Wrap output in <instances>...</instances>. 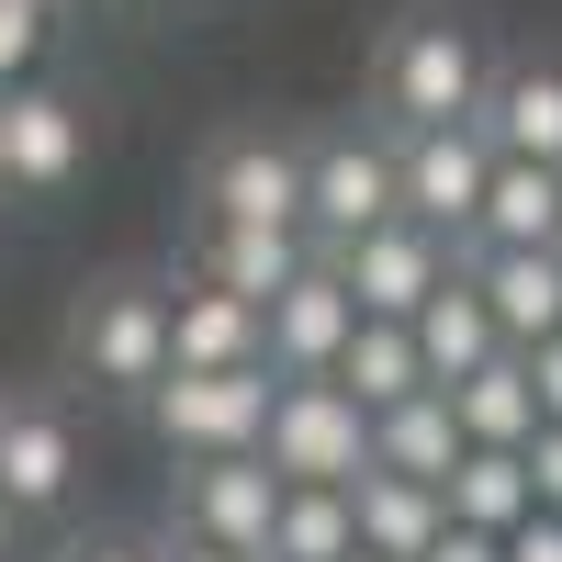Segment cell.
Listing matches in <instances>:
<instances>
[{
    "label": "cell",
    "instance_id": "obj_14",
    "mask_svg": "<svg viewBox=\"0 0 562 562\" xmlns=\"http://www.w3.org/2000/svg\"><path fill=\"white\" fill-rule=\"evenodd\" d=\"M461 270H473V293H484V315H495L506 349L562 338V248H484V259H461Z\"/></svg>",
    "mask_w": 562,
    "mask_h": 562
},
{
    "label": "cell",
    "instance_id": "obj_1",
    "mask_svg": "<svg viewBox=\"0 0 562 562\" xmlns=\"http://www.w3.org/2000/svg\"><path fill=\"white\" fill-rule=\"evenodd\" d=\"M259 461L281 484H360L371 473V405L338 383V371H281Z\"/></svg>",
    "mask_w": 562,
    "mask_h": 562
},
{
    "label": "cell",
    "instance_id": "obj_25",
    "mask_svg": "<svg viewBox=\"0 0 562 562\" xmlns=\"http://www.w3.org/2000/svg\"><path fill=\"white\" fill-rule=\"evenodd\" d=\"M34 57H45V12L34 0H0V90H23Z\"/></svg>",
    "mask_w": 562,
    "mask_h": 562
},
{
    "label": "cell",
    "instance_id": "obj_7",
    "mask_svg": "<svg viewBox=\"0 0 562 562\" xmlns=\"http://www.w3.org/2000/svg\"><path fill=\"white\" fill-rule=\"evenodd\" d=\"M394 180H405V214L439 225V237L461 248L484 214V180H495V147L484 124H428V135H394Z\"/></svg>",
    "mask_w": 562,
    "mask_h": 562
},
{
    "label": "cell",
    "instance_id": "obj_2",
    "mask_svg": "<svg viewBox=\"0 0 562 562\" xmlns=\"http://www.w3.org/2000/svg\"><path fill=\"white\" fill-rule=\"evenodd\" d=\"M270 394H281L270 360H248V371H169V383L147 394V416H158V439L180 461H225V450L270 439Z\"/></svg>",
    "mask_w": 562,
    "mask_h": 562
},
{
    "label": "cell",
    "instance_id": "obj_21",
    "mask_svg": "<svg viewBox=\"0 0 562 562\" xmlns=\"http://www.w3.org/2000/svg\"><path fill=\"white\" fill-rule=\"evenodd\" d=\"M439 495H450V529H495V540L540 518V484H529V450H461Z\"/></svg>",
    "mask_w": 562,
    "mask_h": 562
},
{
    "label": "cell",
    "instance_id": "obj_6",
    "mask_svg": "<svg viewBox=\"0 0 562 562\" xmlns=\"http://www.w3.org/2000/svg\"><path fill=\"white\" fill-rule=\"evenodd\" d=\"M315 259L360 293V315H416V304H428L439 281L461 270V248L439 237V225H416V214L371 225V237H349V248H315Z\"/></svg>",
    "mask_w": 562,
    "mask_h": 562
},
{
    "label": "cell",
    "instance_id": "obj_19",
    "mask_svg": "<svg viewBox=\"0 0 562 562\" xmlns=\"http://www.w3.org/2000/svg\"><path fill=\"white\" fill-rule=\"evenodd\" d=\"M349 506H360V551H383V562H416V551L450 529V495L416 484V473H383V461L349 484Z\"/></svg>",
    "mask_w": 562,
    "mask_h": 562
},
{
    "label": "cell",
    "instance_id": "obj_28",
    "mask_svg": "<svg viewBox=\"0 0 562 562\" xmlns=\"http://www.w3.org/2000/svg\"><path fill=\"white\" fill-rule=\"evenodd\" d=\"M416 562H506V540H495V529H439Z\"/></svg>",
    "mask_w": 562,
    "mask_h": 562
},
{
    "label": "cell",
    "instance_id": "obj_34",
    "mask_svg": "<svg viewBox=\"0 0 562 562\" xmlns=\"http://www.w3.org/2000/svg\"><path fill=\"white\" fill-rule=\"evenodd\" d=\"M0 192H12V158H0Z\"/></svg>",
    "mask_w": 562,
    "mask_h": 562
},
{
    "label": "cell",
    "instance_id": "obj_33",
    "mask_svg": "<svg viewBox=\"0 0 562 562\" xmlns=\"http://www.w3.org/2000/svg\"><path fill=\"white\" fill-rule=\"evenodd\" d=\"M34 12H45V23H68V12H79V0H34Z\"/></svg>",
    "mask_w": 562,
    "mask_h": 562
},
{
    "label": "cell",
    "instance_id": "obj_31",
    "mask_svg": "<svg viewBox=\"0 0 562 562\" xmlns=\"http://www.w3.org/2000/svg\"><path fill=\"white\" fill-rule=\"evenodd\" d=\"M158 562H248V551H214V540H192V529H180V540H169Z\"/></svg>",
    "mask_w": 562,
    "mask_h": 562
},
{
    "label": "cell",
    "instance_id": "obj_12",
    "mask_svg": "<svg viewBox=\"0 0 562 562\" xmlns=\"http://www.w3.org/2000/svg\"><path fill=\"white\" fill-rule=\"evenodd\" d=\"M0 158H12V192H68L90 158V124L68 90H0Z\"/></svg>",
    "mask_w": 562,
    "mask_h": 562
},
{
    "label": "cell",
    "instance_id": "obj_11",
    "mask_svg": "<svg viewBox=\"0 0 562 562\" xmlns=\"http://www.w3.org/2000/svg\"><path fill=\"white\" fill-rule=\"evenodd\" d=\"M360 338V293L326 259H304L270 293V371H338V349Z\"/></svg>",
    "mask_w": 562,
    "mask_h": 562
},
{
    "label": "cell",
    "instance_id": "obj_5",
    "mask_svg": "<svg viewBox=\"0 0 562 562\" xmlns=\"http://www.w3.org/2000/svg\"><path fill=\"white\" fill-rule=\"evenodd\" d=\"M383 113L394 135H428V124H473L484 113V57L461 23H405L394 57H383Z\"/></svg>",
    "mask_w": 562,
    "mask_h": 562
},
{
    "label": "cell",
    "instance_id": "obj_27",
    "mask_svg": "<svg viewBox=\"0 0 562 562\" xmlns=\"http://www.w3.org/2000/svg\"><path fill=\"white\" fill-rule=\"evenodd\" d=\"M518 360H529V383H540V428H562V338H540Z\"/></svg>",
    "mask_w": 562,
    "mask_h": 562
},
{
    "label": "cell",
    "instance_id": "obj_13",
    "mask_svg": "<svg viewBox=\"0 0 562 562\" xmlns=\"http://www.w3.org/2000/svg\"><path fill=\"white\" fill-rule=\"evenodd\" d=\"M248 360H270V315L248 293L180 281L169 293V371H248Z\"/></svg>",
    "mask_w": 562,
    "mask_h": 562
},
{
    "label": "cell",
    "instance_id": "obj_15",
    "mask_svg": "<svg viewBox=\"0 0 562 562\" xmlns=\"http://www.w3.org/2000/svg\"><path fill=\"white\" fill-rule=\"evenodd\" d=\"M484 248H562V169L495 158L484 214H473V237H461V259H484Z\"/></svg>",
    "mask_w": 562,
    "mask_h": 562
},
{
    "label": "cell",
    "instance_id": "obj_3",
    "mask_svg": "<svg viewBox=\"0 0 562 562\" xmlns=\"http://www.w3.org/2000/svg\"><path fill=\"white\" fill-rule=\"evenodd\" d=\"M394 214H405L394 135H326V147H304V248H349Z\"/></svg>",
    "mask_w": 562,
    "mask_h": 562
},
{
    "label": "cell",
    "instance_id": "obj_32",
    "mask_svg": "<svg viewBox=\"0 0 562 562\" xmlns=\"http://www.w3.org/2000/svg\"><path fill=\"white\" fill-rule=\"evenodd\" d=\"M12 540H23V506H12V495H0V562H12Z\"/></svg>",
    "mask_w": 562,
    "mask_h": 562
},
{
    "label": "cell",
    "instance_id": "obj_29",
    "mask_svg": "<svg viewBox=\"0 0 562 562\" xmlns=\"http://www.w3.org/2000/svg\"><path fill=\"white\" fill-rule=\"evenodd\" d=\"M506 562H562V518H529V529H506Z\"/></svg>",
    "mask_w": 562,
    "mask_h": 562
},
{
    "label": "cell",
    "instance_id": "obj_30",
    "mask_svg": "<svg viewBox=\"0 0 562 562\" xmlns=\"http://www.w3.org/2000/svg\"><path fill=\"white\" fill-rule=\"evenodd\" d=\"M68 562H158V551H147V540H79Z\"/></svg>",
    "mask_w": 562,
    "mask_h": 562
},
{
    "label": "cell",
    "instance_id": "obj_20",
    "mask_svg": "<svg viewBox=\"0 0 562 562\" xmlns=\"http://www.w3.org/2000/svg\"><path fill=\"white\" fill-rule=\"evenodd\" d=\"M405 326H416V360H428V383H461V371H484V360L506 349V338H495V315H484V293H473V270H450Z\"/></svg>",
    "mask_w": 562,
    "mask_h": 562
},
{
    "label": "cell",
    "instance_id": "obj_10",
    "mask_svg": "<svg viewBox=\"0 0 562 562\" xmlns=\"http://www.w3.org/2000/svg\"><path fill=\"white\" fill-rule=\"evenodd\" d=\"M68 484H79V428H68V405L0 394V495H12L23 518H45V506H68Z\"/></svg>",
    "mask_w": 562,
    "mask_h": 562
},
{
    "label": "cell",
    "instance_id": "obj_23",
    "mask_svg": "<svg viewBox=\"0 0 562 562\" xmlns=\"http://www.w3.org/2000/svg\"><path fill=\"white\" fill-rule=\"evenodd\" d=\"M338 383L383 416V405H405V394H428V360H416V326L405 315H360V338L338 349Z\"/></svg>",
    "mask_w": 562,
    "mask_h": 562
},
{
    "label": "cell",
    "instance_id": "obj_35",
    "mask_svg": "<svg viewBox=\"0 0 562 562\" xmlns=\"http://www.w3.org/2000/svg\"><path fill=\"white\" fill-rule=\"evenodd\" d=\"M349 562H383V551H349Z\"/></svg>",
    "mask_w": 562,
    "mask_h": 562
},
{
    "label": "cell",
    "instance_id": "obj_24",
    "mask_svg": "<svg viewBox=\"0 0 562 562\" xmlns=\"http://www.w3.org/2000/svg\"><path fill=\"white\" fill-rule=\"evenodd\" d=\"M349 551H360V506H349V484H293V495H281L270 562H349Z\"/></svg>",
    "mask_w": 562,
    "mask_h": 562
},
{
    "label": "cell",
    "instance_id": "obj_4",
    "mask_svg": "<svg viewBox=\"0 0 562 562\" xmlns=\"http://www.w3.org/2000/svg\"><path fill=\"white\" fill-rule=\"evenodd\" d=\"M68 349L102 394H158L169 383V293L158 281H102L79 315H68Z\"/></svg>",
    "mask_w": 562,
    "mask_h": 562
},
{
    "label": "cell",
    "instance_id": "obj_9",
    "mask_svg": "<svg viewBox=\"0 0 562 562\" xmlns=\"http://www.w3.org/2000/svg\"><path fill=\"white\" fill-rule=\"evenodd\" d=\"M203 225H293L304 237V147L281 135H237L203 169Z\"/></svg>",
    "mask_w": 562,
    "mask_h": 562
},
{
    "label": "cell",
    "instance_id": "obj_22",
    "mask_svg": "<svg viewBox=\"0 0 562 562\" xmlns=\"http://www.w3.org/2000/svg\"><path fill=\"white\" fill-rule=\"evenodd\" d=\"M461 450H473V439H461V416H450V394H439V383L371 416V461H383V473H416V484H450V461H461Z\"/></svg>",
    "mask_w": 562,
    "mask_h": 562
},
{
    "label": "cell",
    "instance_id": "obj_16",
    "mask_svg": "<svg viewBox=\"0 0 562 562\" xmlns=\"http://www.w3.org/2000/svg\"><path fill=\"white\" fill-rule=\"evenodd\" d=\"M439 394H450V416H461L473 450H529L540 439V383H529L518 349H495L484 371H461V383H439Z\"/></svg>",
    "mask_w": 562,
    "mask_h": 562
},
{
    "label": "cell",
    "instance_id": "obj_26",
    "mask_svg": "<svg viewBox=\"0 0 562 562\" xmlns=\"http://www.w3.org/2000/svg\"><path fill=\"white\" fill-rule=\"evenodd\" d=\"M529 484H540V518H562V428L529 439Z\"/></svg>",
    "mask_w": 562,
    "mask_h": 562
},
{
    "label": "cell",
    "instance_id": "obj_8",
    "mask_svg": "<svg viewBox=\"0 0 562 562\" xmlns=\"http://www.w3.org/2000/svg\"><path fill=\"white\" fill-rule=\"evenodd\" d=\"M281 484L259 450H225V461H192L180 473V529L192 540H214V551H248V562H270V529H281Z\"/></svg>",
    "mask_w": 562,
    "mask_h": 562
},
{
    "label": "cell",
    "instance_id": "obj_18",
    "mask_svg": "<svg viewBox=\"0 0 562 562\" xmlns=\"http://www.w3.org/2000/svg\"><path fill=\"white\" fill-rule=\"evenodd\" d=\"M315 248L293 237V225H203V259H192V281H214V293H248L259 315H270V293L293 281Z\"/></svg>",
    "mask_w": 562,
    "mask_h": 562
},
{
    "label": "cell",
    "instance_id": "obj_17",
    "mask_svg": "<svg viewBox=\"0 0 562 562\" xmlns=\"http://www.w3.org/2000/svg\"><path fill=\"white\" fill-rule=\"evenodd\" d=\"M484 147L495 158H540V169H562V68H506V79H484Z\"/></svg>",
    "mask_w": 562,
    "mask_h": 562
}]
</instances>
